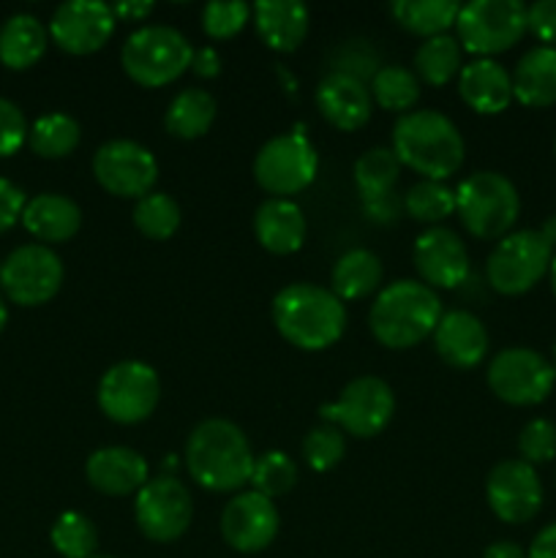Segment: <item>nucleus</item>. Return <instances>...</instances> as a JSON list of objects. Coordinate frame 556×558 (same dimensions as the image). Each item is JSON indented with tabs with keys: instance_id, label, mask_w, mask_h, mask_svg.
I'll list each match as a JSON object with an SVG mask.
<instances>
[{
	"instance_id": "f257e3e1",
	"label": "nucleus",
	"mask_w": 556,
	"mask_h": 558,
	"mask_svg": "<svg viewBox=\"0 0 556 558\" xmlns=\"http://www.w3.org/2000/svg\"><path fill=\"white\" fill-rule=\"evenodd\" d=\"M254 461L245 434L229 420H205L185 441V469L213 494H232L251 483Z\"/></svg>"
},
{
	"instance_id": "f03ea898",
	"label": "nucleus",
	"mask_w": 556,
	"mask_h": 558,
	"mask_svg": "<svg viewBox=\"0 0 556 558\" xmlns=\"http://www.w3.org/2000/svg\"><path fill=\"white\" fill-rule=\"evenodd\" d=\"M392 153L401 167L423 174V180L445 183L463 163V140L447 114L436 109H414L398 118L392 129Z\"/></svg>"
},
{
	"instance_id": "7ed1b4c3",
	"label": "nucleus",
	"mask_w": 556,
	"mask_h": 558,
	"mask_svg": "<svg viewBox=\"0 0 556 558\" xmlns=\"http://www.w3.org/2000/svg\"><path fill=\"white\" fill-rule=\"evenodd\" d=\"M273 325L281 338L303 352H319L343 336V303L316 283H289L273 300Z\"/></svg>"
},
{
	"instance_id": "20e7f679",
	"label": "nucleus",
	"mask_w": 556,
	"mask_h": 558,
	"mask_svg": "<svg viewBox=\"0 0 556 558\" xmlns=\"http://www.w3.org/2000/svg\"><path fill=\"white\" fill-rule=\"evenodd\" d=\"M442 319L439 294L423 281H396L382 289L368 311L371 336L387 349H412L434 336Z\"/></svg>"
},
{
	"instance_id": "39448f33",
	"label": "nucleus",
	"mask_w": 556,
	"mask_h": 558,
	"mask_svg": "<svg viewBox=\"0 0 556 558\" xmlns=\"http://www.w3.org/2000/svg\"><path fill=\"white\" fill-rule=\"evenodd\" d=\"M456 213L472 238L501 240L518 221L521 196L505 174L474 172L458 183Z\"/></svg>"
},
{
	"instance_id": "423d86ee",
	"label": "nucleus",
	"mask_w": 556,
	"mask_h": 558,
	"mask_svg": "<svg viewBox=\"0 0 556 558\" xmlns=\"http://www.w3.org/2000/svg\"><path fill=\"white\" fill-rule=\"evenodd\" d=\"M189 38L169 25H145L125 38L120 49L123 71L142 87H164L191 69Z\"/></svg>"
},
{
	"instance_id": "0eeeda50",
	"label": "nucleus",
	"mask_w": 556,
	"mask_h": 558,
	"mask_svg": "<svg viewBox=\"0 0 556 558\" xmlns=\"http://www.w3.org/2000/svg\"><path fill=\"white\" fill-rule=\"evenodd\" d=\"M523 33H527V5L521 0H472L458 11V44L480 58L507 52L521 41Z\"/></svg>"
},
{
	"instance_id": "6e6552de",
	"label": "nucleus",
	"mask_w": 556,
	"mask_h": 558,
	"mask_svg": "<svg viewBox=\"0 0 556 558\" xmlns=\"http://www.w3.org/2000/svg\"><path fill=\"white\" fill-rule=\"evenodd\" d=\"M551 262L554 248L545 243L543 234L537 229H521L496 243L485 262V276L496 292L516 298L540 283V278L551 270Z\"/></svg>"
},
{
	"instance_id": "1a4fd4ad",
	"label": "nucleus",
	"mask_w": 556,
	"mask_h": 558,
	"mask_svg": "<svg viewBox=\"0 0 556 558\" xmlns=\"http://www.w3.org/2000/svg\"><path fill=\"white\" fill-rule=\"evenodd\" d=\"M316 167L319 158L314 145L309 136L294 131V134L273 136L262 145L254 161V178L262 191L273 194V199H287L314 183Z\"/></svg>"
},
{
	"instance_id": "9d476101",
	"label": "nucleus",
	"mask_w": 556,
	"mask_h": 558,
	"mask_svg": "<svg viewBox=\"0 0 556 558\" xmlns=\"http://www.w3.org/2000/svg\"><path fill=\"white\" fill-rule=\"evenodd\" d=\"M161 398V381L147 363L123 360L98 381V409L118 425H136L150 417Z\"/></svg>"
},
{
	"instance_id": "9b49d317",
	"label": "nucleus",
	"mask_w": 556,
	"mask_h": 558,
	"mask_svg": "<svg viewBox=\"0 0 556 558\" xmlns=\"http://www.w3.org/2000/svg\"><path fill=\"white\" fill-rule=\"evenodd\" d=\"M554 385V363L529 347L501 349L488 365L491 392L510 407H537L551 396Z\"/></svg>"
},
{
	"instance_id": "f8f14e48",
	"label": "nucleus",
	"mask_w": 556,
	"mask_h": 558,
	"mask_svg": "<svg viewBox=\"0 0 556 558\" xmlns=\"http://www.w3.org/2000/svg\"><path fill=\"white\" fill-rule=\"evenodd\" d=\"M0 287L11 303L36 308L63 287V262L47 245H20L0 265Z\"/></svg>"
},
{
	"instance_id": "ddd939ff",
	"label": "nucleus",
	"mask_w": 556,
	"mask_h": 558,
	"mask_svg": "<svg viewBox=\"0 0 556 558\" xmlns=\"http://www.w3.org/2000/svg\"><path fill=\"white\" fill-rule=\"evenodd\" d=\"M392 412H396V398H392L390 385L379 376H358L343 387L336 403L319 409L322 417L358 439L382 434L392 420Z\"/></svg>"
},
{
	"instance_id": "4468645a",
	"label": "nucleus",
	"mask_w": 556,
	"mask_h": 558,
	"mask_svg": "<svg viewBox=\"0 0 556 558\" xmlns=\"http://www.w3.org/2000/svg\"><path fill=\"white\" fill-rule=\"evenodd\" d=\"M194 515L189 488L178 477H153L140 488L134 501V518L140 532L150 543H174L185 534Z\"/></svg>"
},
{
	"instance_id": "2eb2a0df",
	"label": "nucleus",
	"mask_w": 556,
	"mask_h": 558,
	"mask_svg": "<svg viewBox=\"0 0 556 558\" xmlns=\"http://www.w3.org/2000/svg\"><path fill=\"white\" fill-rule=\"evenodd\" d=\"M93 174L112 196L142 199L158 180V161L145 145L131 140H112L93 156Z\"/></svg>"
},
{
	"instance_id": "dca6fc26",
	"label": "nucleus",
	"mask_w": 556,
	"mask_h": 558,
	"mask_svg": "<svg viewBox=\"0 0 556 558\" xmlns=\"http://www.w3.org/2000/svg\"><path fill=\"white\" fill-rule=\"evenodd\" d=\"M485 499L501 523L518 526V523L532 521L543 507V483L534 466H529L521 458H512L491 469L485 480Z\"/></svg>"
},
{
	"instance_id": "f3484780",
	"label": "nucleus",
	"mask_w": 556,
	"mask_h": 558,
	"mask_svg": "<svg viewBox=\"0 0 556 558\" xmlns=\"http://www.w3.org/2000/svg\"><path fill=\"white\" fill-rule=\"evenodd\" d=\"M112 5L98 0H69L58 5L49 22V36L63 52L90 54L98 52L114 33Z\"/></svg>"
},
{
	"instance_id": "a211bd4d",
	"label": "nucleus",
	"mask_w": 556,
	"mask_h": 558,
	"mask_svg": "<svg viewBox=\"0 0 556 558\" xmlns=\"http://www.w3.org/2000/svg\"><path fill=\"white\" fill-rule=\"evenodd\" d=\"M281 518L276 505L256 490L238 494L221 512L223 543L238 554H259L276 539Z\"/></svg>"
},
{
	"instance_id": "6ab92c4d",
	"label": "nucleus",
	"mask_w": 556,
	"mask_h": 558,
	"mask_svg": "<svg viewBox=\"0 0 556 558\" xmlns=\"http://www.w3.org/2000/svg\"><path fill=\"white\" fill-rule=\"evenodd\" d=\"M414 270L431 289H456L469 276V251L447 227H431L414 240Z\"/></svg>"
},
{
	"instance_id": "aec40b11",
	"label": "nucleus",
	"mask_w": 556,
	"mask_h": 558,
	"mask_svg": "<svg viewBox=\"0 0 556 558\" xmlns=\"http://www.w3.org/2000/svg\"><path fill=\"white\" fill-rule=\"evenodd\" d=\"M371 90L347 71H333L316 87V107L322 118L338 131H358L371 118Z\"/></svg>"
},
{
	"instance_id": "412c9836",
	"label": "nucleus",
	"mask_w": 556,
	"mask_h": 558,
	"mask_svg": "<svg viewBox=\"0 0 556 558\" xmlns=\"http://www.w3.org/2000/svg\"><path fill=\"white\" fill-rule=\"evenodd\" d=\"M434 347L450 368L469 371L483 363L488 352V330L469 311H450V314H442L436 325Z\"/></svg>"
},
{
	"instance_id": "4be33fe9",
	"label": "nucleus",
	"mask_w": 556,
	"mask_h": 558,
	"mask_svg": "<svg viewBox=\"0 0 556 558\" xmlns=\"http://www.w3.org/2000/svg\"><path fill=\"white\" fill-rule=\"evenodd\" d=\"M85 477L98 494L129 496L140 494L147 483V461L131 447H101L85 463Z\"/></svg>"
},
{
	"instance_id": "5701e85b",
	"label": "nucleus",
	"mask_w": 556,
	"mask_h": 558,
	"mask_svg": "<svg viewBox=\"0 0 556 558\" xmlns=\"http://www.w3.org/2000/svg\"><path fill=\"white\" fill-rule=\"evenodd\" d=\"M458 93L478 114H499L512 104V74L491 58L467 63L458 74Z\"/></svg>"
},
{
	"instance_id": "b1692460",
	"label": "nucleus",
	"mask_w": 556,
	"mask_h": 558,
	"mask_svg": "<svg viewBox=\"0 0 556 558\" xmlns=\"http://www.w3.org/2000/svg\"><path fill=\"white\" fill-rule=\"evenodd\" d=\"M256 33L276 52H294L309 36V9L300 0H259L251 9Z\"/></svg>"
},
{
	"instance_id": "393cba45",
	"label": "nucleus",
	"mask_w": 556,
	"mask_h": 558,
	"mask_svg": "<svg viewBox=\"0 0 556 558\" xmlns=\"http://www.w3.org/2000/svg\"><path fill=\"white\" fill-rule=\"evenodd\" d=\"M254 234L265 251L289 256L300 251L305 240V218L294 202L265 199L254 213Z\"/></svg>"
},
{
	"instance_id": "a878e982",
	"label": "nucleus",
	"mask_w": 556,
	"mask_h": 558,
	"mask_svg": "<svg viewBox=\"0 0 556 558\" xmlns=\"http://www.w3.org/2000/svg\"><path fill=\"white\" fill-rule=\"evenodd\" d=\"M27 232L44 243H65L82 227V210L74 199L63 194H38L22 210Z\"/></svg>"
},
{
	"instance_id": "bb28decb",
	"label": "nucleus",
	"mask_w": 556,
	"mask_h": 558,
	"mask_svg": "<svg viewBox=\"0 0 556 558\" xmlns=\"http://www.w3.org/2000/svg\"><path fill=\"white\" fill-rule=\"evenodd\" d=\"M512 96L532 109L556 104V47H532L512 71Z\"/></svg>"
},
{
	"instance_id": "cd10ccee",
	"label": "nucleus",
	"mask_w": 556,
	"mask_h": 558,
	"mask_svg": "<svg viewBox=\"0 0 556 558\" xmlns=\"http://www.w3.org/2000/svg\"><path fill=\"white\" fill-rule=\"evenodd\" d=\"M49 31L33 14H14L0 25V63L25 71L47 52Z\"/></svg>"
},
{
	"instance_id": "c85d7f7f",
	"label": "nucleus",
	"mask_w": 556,
	"mask_h": 558,
	"mask_svg": "<svg viewBox=\"0 0 556 558\" xmlns=\"http://www.w3.org/2000/svg\"><path fill=\"white\" fill-rule=\"evenodd\" d=\"M216 120V98L202 87H185L169 104L164 125L178 140H200Z\"/></svg>"
},
{
	"instance_id": "c756f323",
	"label": "nucleus",
	"mask_w": 556,
	"mask_h": 558,
	"mask_svg": "<svg viewBox=\"0 0 556 558\" xmlns=\"http://www.w3.org/2000/svg\"><path fill=\"white\" fill-rule=\"evenodd\" d=\"M382 262L379 256L365 248H352L336 262L333 267V294L338 300H363L376 292L382 283Z\"/></svg>"
},
{
	"instance_id": "7c9ffc66",
	"label": "nucleus",
	"mask_w": 556,
	"mask_h": 558,
	"mask_svg": "<svg viewBox=\"0 0 556 558\" xmlns=\"http://www.w3.org/2000/svg\"><path fill=\"white\" fill-rule=\"evenodd\" d=\"M390 11L403 31L434 38L456 25L461 5L456 0H398L390 5Z\"/></svg>"
},
{
	"instance_id": "2f4dec72",
	"label": "nucleus",
	"mask_w": 556,
	"mask_h": 558,
	"mask_svg": "<svg viewBox=\"0 0 556 558\" xmlns=\"http://www.w3.org/2000/svg\"><path fill=\"white\" fill-rule=\"evenodd\" d=\"M461 44L450 33H442V36L425 38L423 44L414 52V71H418V80H423L431 87H445L447 82H452V76L461 74Z\"/></svg>"
},
{
	"instance_id": "473e14b6",
	"label": "nucleus",
	"mask_w": 556,
	"mask_h": 558,
	"mask_svg": "<svg viewBox=\"0 0 556 558\" xmlns=\"http://www.w3.org/2000/svg\"><path fill=\"white\" fill-rule=\"evenodd\" d=\"M398 178H401V161L387 147H374L354 161V185L368 205L390 196Z\"/></svg>"
},
{
	"instance_id": "72a5a7b5",
	"label": "nucleus",
	"mask_w": 556,
	"mask_h": 558,
	"mask_svg": "<svg viewBox=\"0 0 556 558\" xmlns=\"http://www.w3.org/2000/svg\"><path fill=\"white\" fill-rule=\"evenodd\" d=\"M82 140V129L71 114L49 112L41 114L27 131L33 153L41 158H65L76 150Z\"/></svg>"
},
{
	"instance_id": "f704fd0d",
	"label": "nucleus",
	"mask_w": 556,
	"mask_h": 558,
	"mask_svg": "<svg viewBox=\"0 0 556 558\" xmlns=\"http://www.w3.org/2000/svg\"><path fill=\"white\" fill-rule=\"evenodd\" d=\"M371 98L387 112L407 114L420 101V80L403 65H385L371 80Z\"/></svg>"
},
{
	"instance_id": "c9c22d12",
	"label": "nucleus",
	"mask_w": 556,
	"mask_h": 558,
	"mask_svg": "<svg viewBox=\"0 0 556 558\" xmlns=\"http://www.w3.org/2000/svg\"><path fill=\"white\" fill-rule=\"evenodd\" d=\"M403 207L420 223H439L456 210V191L439 180H420L403 196Z\"/></svg>"
},
{
	"instance_id": "e433bc0d",
	"label": "nucleus",
	"mask_w": 556,
	"mask_h": 558,
	"mask_svg": "<svg viewBox=\"0 0 556 558\" xmlns=\"http://www.w3.org/2000/svg\"><path fill=\"white\" fill-rule=\"evenodd\" d=\"M52 545L63 558H93L98 548V532L82 512H63L52 526Z\"/></svg>"
},
{
	"instance_id": "4c0bfd02",
	"label": "nucleus",
	"mask_w": 556,
	"mask_h": 558,
	"mask_svg": "<svg viewBox=\"0 0 556 558\" xmlns=\"http://www.w3.org/2000/svg\"><path fill=\"white\" fill-rule=\"evenodd\" d=\"M134 227L150 240H169L180 227V207L169 194H147L136 199Z\"/></svg>"
},
{
	"instance_id": "58836bf2",
	"label": "nucleus",
	"mask_w": 556,
	"mask_h": 558,
	"mask_svg": "<svg viewBox=\"0 0 556 558\" xmlns=\"http://www.w3.org/2000/svg\"><path fill=\"white\" fill-rule=\"evenodd\" d=\"M298 483V466L287 452H265L254 461V472H251V485L256 494L276 499V496L289 494Z\"/></svg>"
},
{
	"instance_id": "ea45409f",
	"label": "nucleus",
	"mask_w": 556,
	"mask_h": 558,
	"mask_svg": "<svg viewBox=\"0 0 556 558\" xmlns=\"http://www.w3.org/2000/svg\"><path fill=\"white\" fill-rule=\"evenodd\" d=\"M343 452H347V441H343V430L336 425H319V428L309 430L303 439V461L314 472H330L341 463Z\"/></svg>"
},
{
	"instance_id": "a19ab883",
	"label": "nucleus",
	"mask_w": 556,
	"mask_h": 558,
	"mask_svg": "<svg viewBox=\"0 0 556 558\" xmlns=\"http://www.w3.org/2000/svg\"><path fill=\"white\" fill-rule=\"evenodd\" d=\"M251 20V5L243 0H213L202 11V27L210 38H232L238 36Z\"/></svg>"
},
{
	"instance_id": "79ce46f5",
	"label": "nucleus",
	"mask_w": 556,
	"mask_h": 558,
	"mask_svg": "<svg viewBox=\"0 0 556 558\" xmlns=\"http://www.w3.org/2000/svg\"><path fill=\"white\" fill-rule=\"evenodd\" d=\"M518 452H521V461H527L529 466L554 461L556 425L551 420H532V423L523 425V430L518 434Z\"/></svg>"
},
{
	"instance_id": "37998d69",
	"label": "nucleus",
	"mask_w": 556,
	"mask_h": 558,
	"mask_svg": "<svg viewBox=\"0 0 556 558\" xmlns=\"http://www.w3.org/2000/svg\"><path fill=\"white\" fill-rule=\"evenodd\" d=\"M27 120L14 101L0 96V158L14 156L27 140Z\"/></svg>"
},
{
	"instance_id": "c03bdc74",
	"label": "nucleus",
	"mask_w": 556,
	"mask_h": 558,
	"mask_svg": "<svg viewBox=\"0 0 556 558\" xmlns=\"http://www.w3.org/2000/svg\"><path fill=\"white\" fill-rule=\"evenodd\" d=\"M527 33H532L540 47H556V0H534L527 5Z\"/></svg>"
},
{
	"instance_id": "a18cd8bd",
	"label": "nucleus",
	"mask_w": 556,
	"mask_h": 558,
	"mask_svg": "<svg viewBox=\"0 0 556 558\" xmlns=\"http://www.w3.org/2000/svg\"><path fill=\"white\" fill-rule=\"evenodd\" d=\"M27 199L22 194L20 185H14L11 180L0 178V232L14 227L16 221H22V210H25Z\"/></svg>"
},
{
	"instance_id": "49530a36",
	"label": "nucleus",
	"mask_w": 556,
	"mask_h": 558,
	"mask_svg": "<svg viewBox=\"0 0 556 558\" xmlns=\"http://www.w3.org/2000/svg\"><path fill=\"white\" fill-rule=\"evenodd\" d=\"M191 71H194L196 76H202V80H213V76H218V71H221V58H218L216 49L213 47L194 49V58H191Z\"/></svg>"
},
{
	"instance_id": "de8ad7c7",
	"label": "nucleus",
	"mask_w": 556,
	"mask_h": 558,
	"mask_svg": "<svg viewBox=\"0 0 556 558\" xmlns=\"http://www.w3.org/2000/svg\"><path fill=\"white\" fill-rule=\"evenodd\" d=\"M527 558H556V523L540 529V534L529 545Z\"/></svg>"
},
{
	"instance_id": "09e8293b",
	"label": "nucleus",
	"mask_w": 556,
	"mask_h": 558,
	"mask_svg": "<svg viewBox=\"0 0 556 558\" xmlns=\"http://www.w3.org/2000/svg\"><path fill=\"white\" fill-rule=\"evenodd\" d=\"M483 558H527V554L516 543H510V539H501V543L488 545Z\"/></svg>"
},
{
	"instance_id": "8fccbe9b",
	"label": "nucleus",
	"mask_w": 556,
	"mask_h": 558,
	"mask_svg": "<svg viewBox=\"0 0 556 558\" xmlns=\"http://www.w3.org/2000/svg\"><path fill=\"white\" fill-rule=\"evenodd\" d=\"M150 11H153V3H118V5H112L114 20H118V16H125V20H142V16H147Z\"/></svg>"
},
{
	"instance_id": "3c124183",
	"label": "nucleus",
	"mask_w": 556,
	"mask_h": 558,
	"mask_svg": "<svg viewBox=\"0 0 556 558\" xmlns=\"http://www.w3.org/2000/svg\"><path fill=\"white\" fill-rule=\"evenodd\" d=\"M537 232L543 234V240H545V243L551 245V248H556V216H548V218H545L543 227H540Z\"/></svg>"
},
{
	"instance_id": "603ef678",
	"label": "nucleus",
	"mask_w": 556,
	"mask_h": 558,
	"mask_svg": "<svg viewBox=\"0 0 556 558\" xmlns=\"http://www.w3.org/2000/svg\"><path fill=\"white\" fill-rule=\"evenodd\" d=\"M5 322H9V308H5V303H3V298H0V332H3V327H5Z\"/></svg>"
},
{
	"instance_id": "864d4df0",
	"label": "nucleus",
	"mask_w": 556,
	"mask_h": 558,
	"mask_svg": "<svg viewBox=\"0 0 556 558\" xmlns=\"http://www.w3.org/2000/svg\"><path fill=\"white\" fill-rule=\"evenodd\" d=\"M551 289H554V294H556V254H554V262H551Z\"/></svg>"
},
{
	"instance_id": "5fc2aeb1",
	"label": "nucleus",
	"mask_w": 556,
	"mask_h": 558,
	"mask_svg": "<svg viewBox=\"0 0 556 558\" xmlns=\"http://www.w3.org/2000/svg\"><path fill=\"white\" fill-rule=\"evenodd\" d=\"M554 368H556V343H554Z\"/></svg>"
},
{
	"instance_id": "6e6d98bb",
	"label": "nucleus",
	"mask_w": 556,
	"mask_h": 558,
	"mask_svg": "<svg viewBox=\"0 0 556 558\" xmlns=\"http://www.w3.org/2000/svg\"><path fill=\"white\" fill-rule=\"evenodd\" d=\"M93 558H114V556H93Z\"/></svg>"
},
{
	"instance_id": "4d7b16f0",
	"label": "nucleus",
	"mask_w": 556,
	"mask_h": 558,
	"mask_svg": "<svg viewBox=\"0 0 556 558\" xmlns=\"http://www.w3.org/2000/svg\"><path fill=\"white\" fill-rule=\"evenodd\" d=\"M554 150H556V140H554Z\"/></svg>"
}]
</instances>
